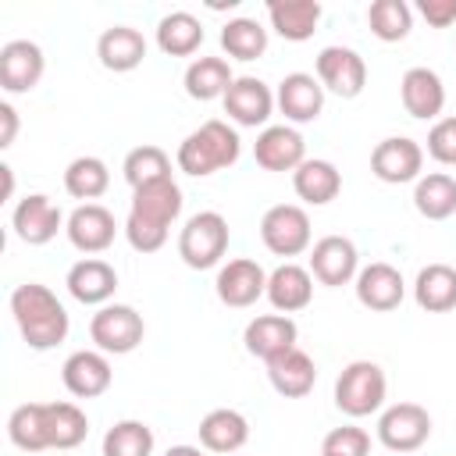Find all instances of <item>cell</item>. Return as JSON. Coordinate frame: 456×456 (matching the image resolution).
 Returning <instances> with one entry per match:
<instances>
[{"instance_id": "cell-47", "label": "cell", "mask_w": 456, "mask_h": 456, "mask_svg": "<svg viewBox=\"0 0 456 456\" xmlns=\"http://www.w3.org/2000/svg\"><path fill=\"white\" fill-rule=\"evenodd\" d=\"M321 456H328V452H321Z\"/></svg>"}, {"instance_id": "cell-24", "label": "cell", "mask_w": 456, "mask_h": 456, "mask_svg": "<svg viewBox=\"0 0 456 456\" xmlns=\"http://www.w3.org/2000/svg\"><path fill=\"white\" fill-rule=\"evenodd\" d=\"M310 299H314L310 267H299V264L285 260L267 274V303L274 306V314H299V310L310 306Z\"/></svg>"}, {"instance_id": "cell-30", "label": "cell", "mask_w": 456, "mask_h": 456, "mask_svg": "<svg viewBox=\"0 0 456 456\" xmlns=\"http://www.w3.org/2000/svg\"><path fill=\"white\" fill-rule=\"evenodd\" d=\"M413 299L428 314H449L456 310V267L452 264H428L417 271Z\"/></svg>"}, {"instance_id": "cell-29", "label": "cell", "mask_w": 456, "mask_h": 456, "mask_svg": "<svg viewBox=\"0 0 456 456\" xmlns=\"http://www.w3.org/2000/svg\"><path fill=\"white\" fill-rule=\"evenodd\" d=\"M292 189H296V196L303 200V203H310V207H324V203H331L338 192H342V175H338V167L331 164V160H321V157H306L296 171H292Z\"/></svg>"}, {"instance_id": "cell-25", "label": "cell", "mask_w": 456, "mask_h": 456, "mask_svg": "<svg viewBox=\"0 0 456 456\" xmlns=\"http://www.w3.org/2000/svg\"><path fill=\"white\" fill-rule=\"evenodd\" d=\"M267 381L281 399H303L317 385V363L310 353H303L296 346V349H289L267 363Z\"/></svg>"}, {"instance_id": "cell-19", "label": "cell", "mask_w": 456, "mask_h": 456, "mask_svg": "<svg viewBox=\"0 0 456 456\" xmlns=\"http://www.w3.org/2000/svg\"><path fill=\"white\" fill-rule=\"evenodd\" d=\"M253 160L264 171H296L306 160V142L296 125H267L253 142Z\"/></svg>"}, {"instance_id": "cell-20", "label": "cell", "mask_w": 456, "mask_h": 456, "mask_svg": "<svg viewBox=\"0 0 456 456\" xmlns=\"http://www.w3.org/2000/svg\"><path fill=\"white\" fill-rule=\"evenodd\" d=\"M71 299H78L82 306H107L118 292V271L114 264L100 260V256H82L78 264L68 267L64 278Z\"/></svg>"}, {"instance_id": "cell-9", "label": "cell", "mask_w": 456, "mask_h": 456, "mask_svg": "<svg viewBox=\"0 0 456 456\" xmlns=\"http://www.w3.org/2000/svg\"><path fill=\"white\" fill-rule=\"evenodd\" d=\"M224 114L228 121H235L239 128H267L271 114H274V89L264 78L253 75H235V82L224 93Z\"/></svg>"}, {"instance_id": "cell-17", "label": "cell", "mask_w": 456, "mask_h": 456, "mask_svg": "<svg viewBox=\"0 0 456 456\" xmlns=\"http://www.w3.org/2000/svg\"><path fill=\"white\" fill-rule=\"evenodd\" d=\"M274 103L285 114V125H310L324 110V86L317 82V75L292 71V75H285L278 82Z\"/></svg>"}, {"instance_id": "cell-36", "label": "cell", "mask_w": 456, "mask_h": 456, "mask_svg": "<svg viewBox=\"0 0 456 456\" xmlns=\"http://www.w3.org/2000/svg\"><path fill=\"white\" fill-rule=\"evenodd\" d=\"M7 438L21 452H43V449H50V442H46V403H21L7 417Z\"/></svg>"}, {"instance_id": "cell-16", "label": "cell", "mask_w": 456, "mask_h": 456, "mask_svg": "<svg viewBox=\"0 0 456 456\" xmlns=\"http://www.w3.org/2000/svg\"><path fill=\"white\" fill-rule=\"evenodd\" d=\"M46 71V57L32 39H11L0 46V86L11 96L32 93Z\"/></svg>"}, {"instance_id": "cell-7", "label": "cell", "mask_w": 456, "mask_h": 456, "mask_svg": "<svg viewBox=\"0 0 456 456\" xmlns=\"http://www.w3.org/2000/svg\"><path fill=\"white\" fill-rule=\"evenodd\" d=\"M142 335H146V321H142V314H139L135 306H128V303H107V306H100V310L93 314V321H89V338H93L96 349L107 353V356H125V353H132V349L142 342Z\"/></svg>"}, {"instance_id": "cell-3", "label": "cell", "mask_w": 456, "mask_h": 456, "mask_svg": "<svg viewBox=\"0 0 456 456\" xmlns=\"http://www.w3.org/2000/svg\"><path fill=\"white\" fill-rule=\"evenodd\" d=\"M242 153V139L239 132L221 121V118H210L203 121L200 128H192L182 142H178V153H175V164L182 175H192V178H207V175H217L224 167H232Z\"/></svg>"}, {"instance_id": "cell-23", "label": "cell", "mask_w": 456, "mask_h": 456, "mask_svg": "<svg viewBox=\"0 0 456 456\" xmlns=\"http://www.w3.org/2000/svg\"><path fill=\"white\" fill-rule=\"evenodd\" d=\"M399 96L406 114L417 121H438L445 110V86L431 68H410L399 82Z\"/></svg>"}, {"instance_id": "cell-21", "label": "cell", "mask_w": 456, "mask_h": 456, "mask_svg": "<svg viewBox=\"0 0 456 456\" xmlns=\"http://www.w3.org/2000/svg\"><path fill=\"white\" fill-rule=\"evenodd\" d=\"M296 338H299V328L289 314H260L246 324L242 331V342H246V353L271 363L274 356L296 349Z\"/></svg>"}, {"instance_id": "cell-28", "label": "cell", "mask_w": 456, "mask_h": 456, "mask_svg": "<svg viewBox=\"0 0 456 456\" xmlns=\"http://www.w3.org/2000/svg\"><path fill=\"white\" fill-rule=\"evenodd\" d=\"M321 14H324V7L317 0H271L267 4L271 28L289 43H306L317 32Z\"/></svg>"}, {"instance_id": "cell-26", "label": "cell", "mask_w": 456, "mask_h": 456, "mask_svg": "<svg viewBox=\"0 0 456 456\" xmlns=\"http://www.w3.org/2000/svg\"><path fill=\"white\" fill-rule=\"evenodd\" d=\"M196 431H200V445L217 456H235L249 442V420H246V413H239L232 406L210 410Z\"/></svg>"}, {"instance_id": "cell-37", "label": "cell", "mask_w": 456, "mask_h": 456, "mask_svg": "<svg viewBox=\"0 0 456 456\" xmlns=\"http://www.w3.org/2000/svg\"><path fill=\"white\" fill-rule=\"evenodd\" d=\"M221 50L232 61H256L267 50V28L256 18H232L221 28Z\"/></svg>"}, {"instance_id": "cell-5", "label": "cell", "mask_w": 456, "mask_h": 456, "mask_svg": "<svg viewBox=\"0 0 456 456\" xmlns=\"http://www.w3.org/2000/svg\"><path fill=\"white\" fill-rule=\"evenodd\" d=\"M228 239H232V232H228L224 214H217V210H200V214H192V217L182 224V232H178V256H182V264L192 267V271H210V267H217V264L224 260Z\"/></svg>"}, {"instance_id": "cell-22", "label": "cell", "mask_w": 456, "mask_h": 456, "mask_svg": "<svg viewBox=\"0 0 456 456\" xmlns=\"http://www.w3.org/2000/svg\"><path fill=\"white\" fill-rule=\"evenodd\" d=\"M61 381H64V388L75 399H96V395H103L110 388L114 370H110L107 353H100V349H78V353H71L64 360Z\"/></svg>"}, {"instance_id": "cell-31", "label": "cell", "mask_w": 456, "mask_h": 456, "mask_svg": "<svg viewBox=\"0 0 456 456\" xmlns=\"http://www.w3.org/2000/svg\"><path fill=\"white\" fill-rule=\"evenodd\" d=\"M413 207L428 221H449L456 214V178L449 171H431L413 182Z\"/></svg>"}, {"instance_id": "cell-8", "label": "cell", "mask_w": 456, "mask_h": 456, "mask_svg": "<svg viewBox=\"0 0 456 456\" xmlns=\"http://www.w3.org/2000/svg\"><path fill=\"white\" fill-rule=\"evenodd\" d=\"M431 438V413L420 403H392L378 417V442L388 452H417Z\"/></svg>"}, {"instance_id": "cell-12", "label": "cell", "mask_w": 456, "mask_h": 456, "mask_svg": "<svg viewBox=\"0 0 456 456\" xmlns=\"http://www.w3.org/2000/svg\"><path fill=\"white\" fill-rule=\"evenodd\" d=\"M64 214L61 207L46 196V192H28L14 203L11 210V228L25 246H46L50 239H57V232L64 228Z\"/></svg>"}, {"instance_id": "cell-2", "label": "cell", "mask_w": 456, "mask_h": 456, "mask_svg": "<svg viewBox=\"0 0 456 456\" xmlns=\"http://www.w3.org/2000/svg\"><path fill=\"white\" fill-rule=\"evenodd\" d=\"M11 314H14V324L25 338V346L36 353L61 346L71 331V317H68L64 303L39 281H25L11 292Z\"/></svg>"}, {"instance_id": "cell-4", "label": "cell", "mask_w": 456, "mask_h": 456, "mask_svg": "<svg viewBox=\"0 0 456 456\" xmlns=\"http://www.w3.org/2000/svg\"><path fill=\"white\" fill-rule=\"evenodd\" d=\"M385 395H388V378L374 360H353L335 378V406L353 420L378 413L385 406Z\"/></svg>"}, {"instance_id": "cell-27", "label": "cell", "mask_w": 456, "mask_h": 456, "mask_svg": "<svg viewBox=\"0 0 456 456\" xmlns=\"http://www.w3.org/2000/svg\"><path fill=\"white\" fill-rule=\"evenodd\" d=\"M96 57L107 71H118V75L135 71L146 61V39L132 25H110L96 39Z\"/></svg>"}, {"instance_id": "cell-35", "label": "cell", "mask_w": 456, "mask_h": 456, "mask_svg": "<svg viewBox=\"0 0 456 456\" xmlns=\"http://www.w3.org/2000/svg\"><path fill=\"white\" fill-rule=\"evenodd\" d=\"M89 435V417L75 403H46V442L50 449H75Z\"/></svg>"}, {"instance_id": "cell-18", "label": "cell", "mask_w": 456, "mask_h": 456, "mask_svg": "<svg viewBox=\"0 0 456 456\" xmlns=\"http://www.w3.org/2000/svg\"><path fill=\"white\" fill-rule=\"evenodd\" d=\"M353 289H356L360 306H367L374 314H388L406 299V281H403L399 267H392L385 260H374V264L360 267Z\"/></svg>"}, {"instance_id": "cell-1", "label": "cell", "mask_w": 456, "mask_h": 456, "mask_svg": "<svg viewBox=\"0 0 456 456\" xmlns=\"http://www.w3.org/2000/svg\"><path fill=\"white\" fill-rule=\"evenodd\" d=\"M182 189L175 178H164V182H153V185H142V189H132V207H128V217H125V239L135 253H157L167 235H171V224L182 217Z\"/></svg>"}, {"instance_id": "cell-44", "label": "cell", "mask_w": 456, "mask_h": 456, "mask_svg": "<svg viewBox=\"0 0 456 456\" xmlns=\"http://www.w3.org/2000/svg\"><path fill=\"white\" fill-rule=\"evenodd\" d=\"M14 135H18V110L4 100L0 103V150H7L14 142Z\"/></svg>"}, {"instance_id": "cell-38", "label": "cell", "mask_w": 456, "mask_h": 456, "mask_svg": "<svg viewBox=\"0 0 456 456\" xmlns=\"http://www.w3.org/2000/svg\"><path fill=\"white\" fill-rule=\"evenodd\" d=\"M121 171H125V182H128L132 189H142V185L175 178V175H171V157H167L160 146H153V142H142V146L128 150Z\"/></svg>"}, {"instance_id": "cell-45", "label": "cell", "mask_w": 456, "mask_h": 456, "mask_svg": "<svg viewBox=\"0 0 456 456\" xmlns=\"http://www.w3.org/2000/svg\"><path fill=\"white\" fill-rule=\"evenodd\" d=\"M0 175H4V200L14 196V167L11 164H0Z\"/></svg>"}, {"instance_id": "cell-43", "label": "cell", "mask_w": 456, "mask_h": 456, "mask_svg": "<svg viewBox=\"0 0 456 456\" xmlns=\"http://www.w3.org/2000/svg\"><path fill=\"white\" fill-rule=\"evenodd\" d=\"M417 11L428 25L435 28H449L456 25V0H417Z\"/></svg>"}, {"instance_id": "cell-15", "label": "cell", "mask_w": 456, "mask_h": 456, "mask_svg": "<svg viewBox=\"0 0 456 456\" xmlns=\"http://www.w3.org/2000/svg\"><path fill=\"white\" fill-rule=\"evenodd\" d=\"M64 235L78 253L96 256V253L110 249V242L118 235V221L103 203H78L64 221Z\"/></svg>"}, {"instance_id": "cell-10", "label": "cell", "mask_w": 456, "mask_h": 456, "mask_svg": "<svg viewBox=\"0 0 456 456\" xmlns=\"http://www.w3.org/2000/svg\"><path fill=\"white\" fill-rule=\"evenodd\" d=\"M314 68L324 93H335L342 100H356L367 86V61L353 46H324Z\"/></svg>"}, {"instance_id": "cell-32", "label": "cell", "mask_w": 456, "mask_h": 456, "mask_svg": "<svg viewBox=\"0 0 456 456\" xmlns=\"http://www.w3.org/2000/svg\"><path fill=\"white\" fill-rule=\"evenodd\" d=\"M157 46L167 57H192L203 46V21L189 11H171L157 21Z\"/></svg>"}, {"instance_id": "cell-11", "label": "cell", "mask_w": 456, "mask_h": 456, "mask_svg": "<svg viewBox=\"0 0 456 456\" xmlns=\"http://www.w3.org/2000/svg\"><path fill=\"white\" fill-rule=\"evenodd\" d=\"M424 167V146L410 135H388L370 153V171L385 185H406L417 182Z\"/></svg>"}, {"instance_id": "cell-39", "label": "cell", "mask_w": 456, "mask_h": 456, "mask_svg": "<svg viewBox=\"0 0 456 456\" xmlns=\"http://www.w3.org/2000/svg\"><path fill=\"white\" fill-rule=\"evenodd\" d=\"M367 25L381 43H399L413 28V7L406 0H374L367 7Z\"/></svg>"}, {"instance_id": "cell-6", "label": "cell", "mask_w": 456, "mask_h": 456, "mask_svg": "<svg viewBox=\"0 0 456 456\" xmlns=\"http://www.w3.org/2000/svg\"><path fill=\"white\" fill-rule=\"evenodd\" d=\"M260 239L274 256H299L310 249L314 228H310V214L299 203H274L264 210L260 217Z\"/></svg>"}, {"instance_id": "cell-14", "label": "cell", "mask_w": 456, "mask_h": 456, "mask_svg": "<svg viewBox=\"0 0 456 456\" xmlns=\"http://www.w3.org/2000/svg\"><path fill=\"white\" fill-rule=\"evenodd\" d=\"M214 292H217V299L224 306L246 310L260 296H267V271L256 260H249V256H235V260H228V264L217 267Z\"/></svg>"}, {"instance_id": "cell-34", "label": "cell", "mask_w": 456, "mask_h": 456, "mask_svg": "<svg viewBox=\"0 0 456 456\" xmlns=\"http://www.w3.org/2000/svg\"><path fill=\"white\" fill-rule=\"evenodd\" d=\"M64 189H68V196H75L82 203H96L110 189V167L93 153L75 157L64 167Z\"/></svg>"}, {"instance_id": "cell-33", "label": "cell", "mask_w": 456, "mask_h": 456, "mask_svg": "<svg viewBox=\"0 0 456 456\" xmlns=\"http://www.w3.org/2000/svg\"><path fill=\"white\" fill-rule=\"evenodd\" d=\"M232 82H235V75H232L224 57H196V61H189V68L182 75L185 93L192 100H203V103L207 100H224Z\"/></svg>"}, {"instance_id": "cell-13", "label": "cell", "mask_w": 456, "mask_h": 456, "mask_svg": "<svg viewBox=\"0 0 456 456\" xmlns=\"http://www.w3.org/2000/svg\"><path fill=\"white\" fill-rule=\"evenodd\" d=\"M310 274L314 281L328 285V289H338V285H349L356 281L360 274V253L353 246V239L346 235H324L310 246Z\"/></svg>"}, {"instance_id": "cell-40", "label": "cell", "mask_w": 456, "mask_h": 456, "mask_svg": "<svg viewBox=\"0 0 456 456\" xmlns=\"http://www.w3.org/2000/svg\"><path fill=\"white\" fill-rule=\"evenodd\" d=\"M153 428L142 420H118L103 435V456H153Z\"/></svg>"}, {"instance_id": "cell-42", "label": "cell", "mask_w": 456, "mask_h": 456, "mask_svg": "<svg viewBox=\"0 0 456 456\" xmlns=\"http://www.w3.org/2000/svg\"><path fill=\"white\" fill-rule=\"evenodd\" d=\"M428 157L445 164V167H456V114L449 118H438L428 132Z\"/></svg>"}, {"instance_id": "cell-41", "label": "cell", "mask_w": 456, "mask_h": 456, "mask_svg": "<svg viewBox=\"0 0 456 456\" xmlns=\"http://www.w3.org/2000/svg\"><path fill=\"white\" fill-rule=\"evenodd\" d=\"M321 452H328V456H367L370 452V435L356 424L331 428L321 442Z\"/></svg>"}, {"instance_id": "cell-46", "label": "cell", "mask_w": 456, "mask_h": 456, "mask_svg": "<svg viewBox=\"0 0 456 456\" xmlns=\"http://www.w3.org/2000/svg\"><path fill=\"white\" fill-rule=\"evenodd\" d=\"M164 456H203V449L200 445H171Z\"/></svg>"}]
</instances>
